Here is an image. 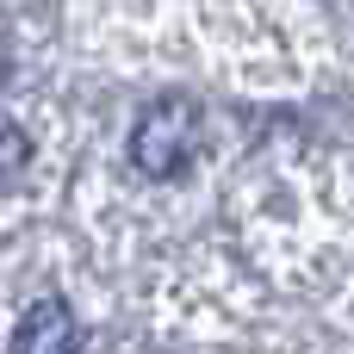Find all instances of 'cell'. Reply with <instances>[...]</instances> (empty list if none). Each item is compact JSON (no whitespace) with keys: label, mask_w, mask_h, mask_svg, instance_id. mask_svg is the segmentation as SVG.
Returning a JSON list of instances; mask_svg holds the SVG:
<instances>
[{"label":"cell","mask_w":354,"mask_h":354,"mask_svg":"<svg viewBox=\"0 0 354 354\" xmlns=\"http://www.w3.org/2000/svg\"><path fill=\"white\" fill-rule=\"evenodd\" d=\"M6 75H12V50H6V31H0V87H6Z\"/></svg>","instance_id":"cell-4"},{"label":"cell","mask_w":354,"mask_h":354,"mask_svg":"<svg viewBox=\"0 0 354 354\" xmlns=\"http://www.w3.org/2000/svg\"><path fill=\"white\" fill-rule=\"evenodd\" d=\"M25 162H31V137L19 124H0V193H12L25 180Z\"/></svg>","instance_id":"cell-3"},{"label":"cell","mask_w":354,"mask_h":354,"mask_svg":"<svg viewBox=\"0 0 354 354\" xmlns=\"http://www.w3.org/2000/svg\"><path fill=\"white\" fill-rule=\"evenodd\" d=\"M12 348L19 354H68V348H81L75 311H68L62 299H37V305L19 317V330H12Z\"/></svg>","instance_id":"cell-2"},{"label":"cell","mask_w":354,"mask_h":354,"mask_svg":"<svg viewBox=\"0 0 354 354\" xmlns=\"http://www.w3.org/2000/svg\"><path fill=\"white\" fill-rule=\"evenodd\" d=\"M193 149H199V106H193V100H156V106L137 118V131H131V162H137L149 180L187 174Z\"/></svg>","instance_id":"cell-1"}]
</instances>
